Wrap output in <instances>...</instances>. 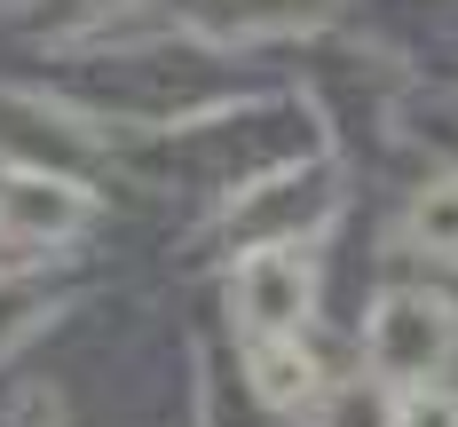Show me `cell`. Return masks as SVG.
Listing matches in <instances>:
<instances>
[{"label": "cell", "instance_id": "obj_5", "mask_svg": "<svg viewBox=\"0 0 458 427\" xmlns=\"http://www.w3.org/2000/svg\"><path fill=\"white\" fill-rule=\"evenodd\" d=\"M190 32L206 40H253V32H293V24H317L309 0H174Z\"/></svg>", "mask_w": 458, "mask_h": 427}, {"label": "cell", "instance_id": "obj_4", "mask_svg": "<svg viewBox=\"0 0 458 427\" xmlns=\"http://www.w3.org/2000/svg\"><path fill=\"white\" fill-rule=\"evenodd\" d=\"M245 388H253L269 412H309L324 396V364H317V348H309L301 332H269V340L245 348Z\"/></svg>", "mask_w": 458, "mask_h": 427}, {"label": "cell", "instance_id": "obj_7", "mask_svg": "<svg viewBox=\"0 0 458 427\" xmlns=\"http://www.w3.org/2000/svg\"><path fill=\"white\" fill-rule=\"evenodd\" d=\"M309 412H317V427H395V396H379V380H340Z\"/></svg>", "mask_w": 458, "mask_h": 427}, {"label": "cell", "instance_id": "obj_6", "mask_svg": "<svg viewBox=\"0 0 458 427\" xmlns=\"http://www.w3.org/2000/svg\"><path fill=\"white\" fill-rule=\"evenodd\" d=\"M403 237H411L419 253H435V261H458V175H443V183H427L411 198Z\"/></svg>", "mask_w": 458, "mask_h": 427}, {"label": "cell", "instance_id": "obj_10", "mask_svg": "<svg viewBox=\"0 0 458 427\" xmlns=\"http://www.w3.org/2000/svg\"><path fill=\"white\" fill-rule=\"evenodd\" d=\"M111 8H127V0H32V24H47V32H72V24L111 16Z\"/></svg>", "mask_w": 458, "mask_h": 427}, {"label": "cell", "instance_id": "obj_9", "mask_svg": "<svg viewBox=\"0 0 458 427\" xmlns=\"http://www.w3.org/2000/svg\"><path fill=\"white\" fill-rule=\"evenodd\" d=\"M395 427H458V388H443V380L395 388Z\"/></svg>", "mask_w": 458, "mask_h": 427}, {"label": "cell", "instance_id": "obj_3", "mask_svg": "<svg viewBox=\"0 0 458 427\" xmlns=\"http://www.w3.org/2000/svg\"><path fill=\"white\" fill-rule=\"evenodd\" d=\"M229 309H237V325L253 332V340L301 332L309 309H317V269H309V253H301V245H253V253L237 261V278H229Z\"/></svg>", "mask_w": 458, "mask_h": 427}, {"label": "cell", "instance_id": "obj_8", "mask_svg": "<svg viewBox=\"0 0 458 427\" xmlns=\"http://www.w3.org/2000/svg\"><path fill=\"white\" fill-rule=\"evenodd\" d=\"M40 325H47V285L24 278V269H0V356L24 348Z\"/></svg>", "mask_w": 458, "mask_h": 427}, {"label": "cell", "instance_id": "obj_1", "mask_svg": "<svg viewBox=\"0 0 458 427\" xmlns=\"http://www.w3.org/2000/svg\"><path fill=\"white\" fill-rule=\"evenodd\" d=\"M458 348V309L443 301V293H427V285H395V293H379L364 317V364L371 380H403V388H419V380H435L443 364H451Z\"/></svg>", "mask_w": 458, "mask_h": 427}, {"label": "cell", "instance_id": "obj_2", "mask_svg": "<svg viewBox=\"0 0 458 427\" xmlns=\"http://www.w3.org/2000/svg\"><path fill=\"white\" fill-rule=\"evenodd\" d=\"M95 222V190L32 167V158H0V245L16 253H55Z\"/></svg>", "mask_w": 458, "mask_h": 427}]
</instances>
